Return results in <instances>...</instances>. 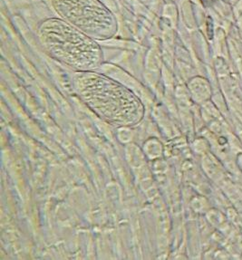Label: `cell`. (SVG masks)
<instances>
[{"label":"cell","mask_w":242,"mask_h":260,"mask_svg":"<svg viewBox=\"0 0 242 260\" xmlns=\"http://www.w3.org/2000/svg\"><path fill=\"white\" fill-rule=\"evenodd\" d=\"M37 36L51 57L77 72L94 71L103 62V51L89 38L61 18H46L38 25Z\"/></svg>","instance_id":"obj_1"},{"label":"cell","mask_w":242,"mask_h":260,"mask_svg":"<svg viewBox=\"0 0 242 260\" xmlns=\"http://www.w3.org/2000/svg\"><path fill=\"white\" fill-rule=\"evenodd\" d=\"M75 88L96 113L116 123V116H126L130 124L142 116L143 107L138 97L115 80L93 71L78 72Z\"/></svg>","instance_id":"obj_2"},{"label":"cell","mask_w":242,"mask_h":260,"mask_svg":"<svg viewBox=\"0 0 242 260\" xmlns=\"http://www.w3.org/2000/svg\"><path fill=\"white\" fill-rule=\"evenodd\" d=\"M61 19L96 41H106L118 32L113 13L100 0H50Z\"/></svg>","instance_id":"obj_3"}]
</instances>
